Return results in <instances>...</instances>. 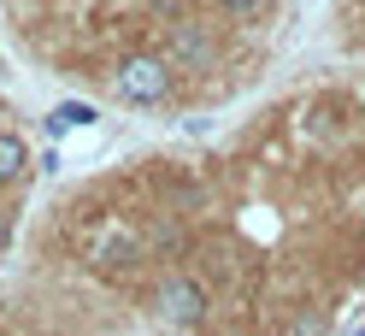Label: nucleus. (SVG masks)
<instances>
[{
	"label": "nucleus",
	"mask_w": 365,
	"mask_h": 336,
	"mask_svg": "<svg viewBox=\"0 0 365 336\" xmlns=\"http://www.w3.org/2000/svg\"><path fill=\"white\" fill-rule=\"evenodd\" d=\"M112 83H118L124 101L148 106V101H159V95L171 88V59H159V54H130L118 71H112Z\"/></svg>",
	"instance_id": "obj_1"
},
{
	"label": "nucleus",
	"mask_w": 365,
	"mask_h": 336,
	"mask_svg": "<svg viewBox=\"0 0 365 336\" xmlns=\"http://www.w3.org/2000/svg\"><path fill=\"white\" fill-rule=\"evenodd\" d=\"M153 307H159V319H165V325H200V319H207V289L177 272V278H165V283L153 289Z\"/></svg>",
	"instance_id": "obj_2"
},
{
	"label": "nucleus",
	"mask_w": 365,
	"mask_h": 336,
	"mask_svg": "<svg viewBox=\"0 0 365 336\" xmlns=\"http://www.w3.org/2000/svg\"><path fill=\"white\" fill-rule=\"evenodd\" d=\"M171 54H177L182 65H200V71H207V65H212V36L195 30V24H177V30H171Z\"/></svg>",
	"instance_id": "obj_3"
},
{
	"label": "nucleus",
	"mask_w": 365,
	"mask_h": 336,
	"mask_svg": "<svg viewBox=\"0 0 365 336\" xmlns=\"http://www.w3.org/2000/svg\"><path fill=\"white\" fill-rule=\"evenodd\" d=\"M95 118H101V112L88 106V101H59V106L48 112V136L59 142L65 130H83V124H95Z\"/></svg>",
	"instance_id": "obj_4"
},
{
	"label": "nucleus",
	"mask_w": 365,
	"mask_h": 336,
	"mask_svg": "<svg viewBox=\"0 0 365 336\" xmlns=\"http://www.w3.org/2000/svg\"><path fill=\"white\" fill-rule=\"evenodd\" d=\"M24 166H30V148H24V136L0 130V183H18V177H24Z\"/></svg>",
	"instance_id": "obj_5"
},
{
	"label": "nucleus",
	"mask_w": 365,
	"mask_h": 336,
	"mask_svg": "<svg viewBox=\"0 0 365 336\" xmlns=\"http://www.w3.org/2000/svg\"><path fill=\"white\" fill-rule=\"evenodd\" d=\"M218 6L230 18H254V12H265V0H218Z\"/></svg>",
	"instance_id": "obj_6"
},
{
	"label": "nucleus",
	"mask_w": 365,
	"mask_h": 336,
	"mask_svg": "<svg viewBox=\"0 0 365 336\" xmlns=\"http://www.w3.org/2000/svg\"><path fill=\"white\" fill-rule=\"evenodd\" d=\"M6 236H12V218H6V213H0V248H6Z\"/></svg>",
	"instance_id": "obj_7"
},
{
	"label": "nucleus",
	"mask_w": 365,
	"mask_h": 336,
	"mask_svg": "<svg viewBox=\"0 0 365 336\" xmlns=\"http://www.w3.org/2000/svg\"><path fill=\"white\" fill-rule=\"evenodd\" d=\"M354 336H365V330H354Z\"/></svg>",
	"instance_id": "obj_8"
}]
</instances>
